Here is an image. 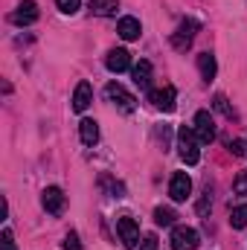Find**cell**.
<instances>
[{"label":"cell","mask_w":247,"mask_h":250,"mask_svg":"<svg viewBox=\"0 0 247 250\" xmlns=\"http://www.w3.org/2000/svg\"><path fill=\"white\" fill-rule=\"evenodd\" d=\"M105 67L111 70V73H125V70H131V53L128 50H111L108 53V59H105Z\"/></svg>","instance_id":"cell-11"},{"label":"cell","mask_w":247,"mask_h":250,"mask_svg":"<svg viewBox=\"0 0 247 250\" xmlns=\"http://www.w3.org/2000/svg\"><path fill=\"white\" fill-rule=\"evenodd\" d=\"M64 250H84L76 233H67V239H64Z\"/></svg>","instance_id":"cell-25"},{"label":"cell","mask_w":247,"mask_h":250,"mask_svg":"<svg viewBox=\"0 0 247 250\" xmlns=\"http://www.w3.org/2000/svg\"><path fill=\"white\" fill-rule=\"evenodd\" d=\"M93 102V87H90V82H79L76 84V93H73V111H87V105Z\"/></svg>","instance_id":"cell-12"},{"label":"cell","mask_w":247,"mask_h":250,"mask_svg":"<svg viewBox=\"0 0 247 250\" xmlns=\"http://www.w3.org/2000/svg\"><path fill=\"white\" fill-rule=\"evenodd\" d=\"M233 192H236V195H247V172H239V175H236Z\"/></svg>","instance_id":"cell-22"},{"label":"cell","mask_w":247,"mask_h":250,"mask_svg":"<svg viewBox=\"0 0 247 250\" xmlns=\"http://www.w3.org/2000/svg\"><path fill=\"white\" fill-rule=\"evenodd\" d=\"M198 70H201V76H204L206 82H212V79H215V73H218L215 56H212V53H201V56H198Z\"/></svg>","instance_id":"cell-16"},{"label":"cell","mask_w":247,"mask_h":250,"mask_svg":"<svg viewBox=\"0 0 247 250\" xmlns=\"http://www.w3.org/2000/svg\"><path fill=\"white\" fill-rule=\"evenodd\" d=\"M169 195H172V201H175V204H181V201H186V198L192 195V181H189V175H186V172H178V175H172Z\"/></svg>","instance_id":"cell-8"},{"label":"cell","mask_w":247,"mask_h":250,"mask_svg":"<svg viewBox=\"0 0 247 250\" xmlns=\"http://www.w3.org/2000/svg\"><path fill=\"white\" fill-rule=\"evenodd\" d=\"M120 9V0H90V12L99 18H108Z\"/></svg>","instance_id":"cell-17"},{"label":"cell","mask_w":247,"mask_h":250,"mask_svg":"<svg viewBox=\"0 0 247 250\" xmlns=\"http://www.w3.org/2000/svg\"><path fill=\"white\" fill-rule=\"evenodd\" d=\"M105 96H108V99H111V102H114V105H117L123 114H131V111L137 108V99H134V96L125 90L120 82H111V84L105 87Z\"/></svg>","instance_id":"cell-2"},{"label":"cell","mask_w":247,"mask_h":250,"mask_svg":"<svg viewBox=\"0 0 247 250\" xmlns=\"http://www.w3.org/2000/svg\"><path fill=\"white\" fill-rule=\"evenodd\" d=\"M131 76H134V84L140 87V90H148L151 87V62H137L131 67Z\"/></svg>","instance_id":"cell-13"},{"label":"cell","mask_w":247,"mask_h":250,"mask_svg":"<svg viewBox=\"0 0 247 250\" xmlns=\"http://www.w3.org/2000/svg\"><path fill=\"white\" fill-rule=\"evenodd\" d=\"M56 3H59V9H62L64 15H76L79 6H82V0H56Z\"/></svg>","instance_id":"cell-21"},{"label":"cell","mask_w":247,"mask_h":250,"mask_svg":"<svg viewBox=\"0 0 247 250\" xmlns=\"http://www.w3.org/2000/svg\"><path fill=\"white\" fill-rule=\"evenodd\" d=\"M140 250H160V245H157V236H154V233H148V236L140 242Z\"/></svg>","instance_id":"cell-26"},{"label":"cell","mask_w":247,"mask_h":250,"mask_svg":"<svg viewBox=\"0 0 247 250\" xmlns=\"http://www.w3.org/2000/svg\"><path fill=\"white\" fill-rule=\"evenodd\" d=\"M169 242H172V250H195L201 245V236L195 227H175Z\"/></svg>","instance_id":"cell-4"},{"label":"cell","mask_w":247,"mask_h":250,"mask_svg":"<svg viewBox=\"0 0 247 250\" xmlns=\"http://www.w3.org/2000/svg\"><path fill=\"white\" fill-rule=\"evenodd\" d=\"M198 137H195V128H189V125H181L178 128V154H181V160H184L186 166H195L198 160H201V148H198Z\"/></svg>","instance_id":"cell-1"},{"label":"cell","mask_w":247,"mask_h":250,"mask_svg":"<svg viewBox=\"0 0 247 250\" xmlns=\"http://www.w3.org/2000/svg\"><path fill=\"white\" fill-rule=\"evenodd\" d=\"M38 21V3L35 0H23L15 12H12V23H18V26H29V23H35Z\"/></svg>","instance_id":"cell-9"},{"label":"cell","mask_w":247,"mask_h":250,"mask_svg":"<svg viewBox=\"0 0 247 250\" xmlns=\"http://www.w3.org/2000/svg\"><path fill=\"white\" fill-rule=\"evenodd\" d=\"M41 204H44V209L50 215H62L64 207H67V198H64V192L59 187H47L41 192Z\"/></svg>","instance_id":"cell-6"},{"label":"cell","mask_w":247,"mask_h":250,"mask_svg":"<svg viewBox=\"0 0 247 250\" xmlns=\"http://www.w3.org/2000/svg\"><path fill=\"white\" fill-rule=\"evenodd\" d=\"M79 137H82L84 146H96L99 143V125H96V120H82L79 123Z\"/></svg>","instance_id":"cell-15"},{"label":"cell","mask_w":247,"mask_h":250,"mask_svg":"<svg viewBox=\"0 0 247 250\" xmlns=\"http://www.w3.org/2000/svg\"><path fill=\"white\" fill-rule=\"evenodd\" d=\"M212 105L224 114V117H233V108H230V102H227V96L224 93H215V99H212Z\"/></svg>","instance_id":"cell-20"},{"label":"cell","mask_w":247,"mask_h":250,"mask_svg":"<svg viewBox=\"0 0 247 250\" xmlns=\"http://www.w3.org/2000/svg\"><path fill=\"white\" fill-rule=\"evenodd\" d=\"M230 151H233L236 157H247V140H233V143H230Z\"/></svg>","instance_id":"cell-23"},{"label":"cell","mask_w":247,"mask_h":250,"mask_svg":"<svg viewBox=\"0 0 247 250\" xmlns=\"http://www.w3.org/2000/svg\"><path fill=\"white\" fill-rule=\"evenodd\" d=\"M195 29H198V23H195V21H181L178 32L172 35V44H175V50H186V47L192 44V38H195Z\"/></svg>","instance_id":"cell-10"},{"label":"cell","mask_w":247,"mask_h":250,"mask_svg":"<svg viewBox=\"0 0 247 250\" xmlns=\"http://www.w3.org/2000/svg\"><path fill=\"white\" fill-rule=\"evenodd\" d=\"M117 230H120V242L128 250H134L140 245V224L131 218V215H120L117 218Z\"/></svg>","instance_id":"cell-3"},{"label":"cell","mask_w":247,"mask_h":250,"mask_svg":"<svg viewBox=\"0 0 247 250\" xmlns=\"http://www.w3.org/2000/svg\"><path fill=\"white\" fill-rule=\"evenodd\" d=\"M230 227H233V230H245L247 227V204L233 207V212H230Z\"/></svg>","instance_id":"cell-18"},{"label":"cell","mask_w":247,"mask_h":250,"mask_svg":"<svg viewBox=\"0 0 247 250\" xmlns=\"http://www.w3.org/2000/svg\"><path fill=\"white\" fill-rule=\"evenodd\" d=\"M175 99H178V93H175V87H172V84H166V87H160V90H151V93H148V102H151L157 111H163V114L175 111Z\"/></svg>","instance_id":"cell-7"},{"label":"cell","mask_w":247,"mask_h":250,"mask_svg":"<svg viewBox=\"0 0 247 250\" xmlns=\"http://www.w3.org/2000/svg\"><path fill=\"white\" fill-rule=\"evenodd\" d=\"M0 245H3V250H15V236H12V230H9V227L0 233Z\"/></svg>","instance_id":"cell-24"},{"label":"cell","mask_w":247,"mask_h":250,"mask_svg":"<svg viewBox=\"0 0 247 250\" xmlns=\"http://www.w3.org/2000/svg\"><path fill=\"white\" fill-rule=\"evenodd\" d=\"M117 32L123 35L125 41H137V38L143 35V26H140L137 18H123V21L117 23Z\"/></svg>","instance_id":"cell-14"},{"label":"cell","mask_w":247,"mask_h":250,"mask_svg":"<svg viewBox=\"0 0 247 250\" xmlns=\"http://www.w3.org/2000/svg\"><path fill=\"white\" fill-rule=\"evenodd\" d=\"M206 209H209V192L198 201V212H201V215H206Z\"/></svg>","instance_id":"cell-27"},{"label":"cell","mask_w":247,"mask_h":250,"mask_svg":"<svg viewBox=\"0 0 247 250\" xmlns=\"http://www.w3.org/2000/svg\"><path fill=\"white\" fill-rule=\"evenodd\" d=\"M154 221H157L160 227H169V224H175V212L166 209V207H157V209H154Z\"/></svg>","instance_id":"cell-19"},{"label":"cell","mask_w":247,"mask_h":250,"mask_svg":"<svg viewBox=\"0 0 247 250\" xmlns=\"http://www.w3.org/2000/svg\"><path fill=\"white\" fill-rule=\"evenodd\" d=\"M192 128H195V137H198L201 143H212V140H215V120H212L209 111H198Z\"/></svg>","instance_id":"cell-5"}]
</instances>
